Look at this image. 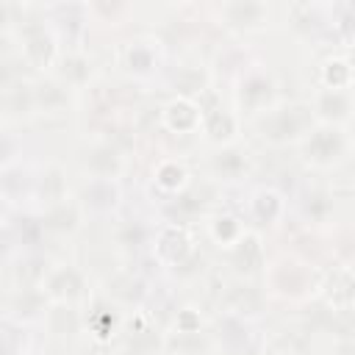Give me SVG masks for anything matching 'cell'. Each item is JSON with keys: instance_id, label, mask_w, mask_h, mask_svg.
Returning <instances> with one entry per match:
<instances>
[{"instance_id": "2e32d148", "label": "cell", "mask_w": 355, "mask_h": 355, "mask_svg": "<svg viewBox=\"0 0 355 355\" xmlns=\"http://www.w3.org/2000/svg\"><path fill=\"white\" fill-rule=\"evenodd\" d=\"M169 86L175 92V97L180 100H191V103H200L202 94L211 89V72L205 64H178L169 75Z\"/></svg>"}, {"instance_id": "3957f363", "label": "cell", "mask_w": 355, "mask_h": 355, "mask_svg": "<svg viewBox=\"0 0 355 355\" xmlns=\"http://www.w3.org/2000/svg\"><path fill=\"white\" fill-rule=\"evenodd\" d=\"M300 158L313 169H336L341 166L352 153V136L349 128L338 125H322L316 122L297 144Z\"/></svg>"}, {"instance_id": "ac0fdd59", "label": "cell", "mask_w": 355, "mask_h": 355, "mask_svg": "<svg viewBox=\"0 0 355 355\" xmlns=\"http://www.w3.org/2000/svg\"><path fill=\"white\" fill-rule=\"evenodd\" d=\"M161 128L169 133H178V136L200 133V103L172 97L161 108Z\"/></svg>"}, {"instance_id": "6da1fadb", "label": "cell", "mask_w": 355, "mask_h": 355, "mask_svg": "<svg viewBox=\"0 0 355 355\" xmlns=\"http://www.w3.org/2000/svg\"><path fill=\"white\" fill-rule=\"evenodd\" d=\"M316 125L308 100H277L272 108L252 119L255 136L275 150L297 147L300 139Z\"/></svg>"}, {"instance_id": "277c9868", "label": "cell", "mask_w": 355, "mask_h": 355, "mask_svg": "<svg viewBox=\"0 0 355 355\" xmlns=\"http://www.w3.org/2000/svg\"><path fill=\"white\" fill-rule=\"evenodd\" d=\"M233 100H236V116L255 119L258 114H263L266 108H272L280 100L277 78L269 69H263L261 64H250L239 72Z\"/></svg>"}, {"instance_id": "7a4b0ae2", "label": "cell", "mask_w": 355, "mask_h": 355, "mask_svg": "<svg viewBox=\"0 0 355 355\" xmlns=\"http://www.w3.org/2000/svg\"><path fill=\"white\" fill-rule=\"evenodd\" d=\"M261 275H263L269 294L280 300H291V302H302L313 294V288H322V277L316 275V269L297 255L275 258L272 263L263 266Z\"/></svg>"}, {"instance_id": "484cf974", "label": "cell", "mask_w": 355, "mask_h": 355, "mask_svg": "<svg viewBox=\"0 0 355 355\" xmlns=\"http://www.w3.org/2000/svg\"><path fill=\"white\" fill-rule=\"evenodd\" d=\"M47 297L42 294V288H17L14 291V297H11V302H8V311H11V316H17V319H44V311H47Z\"/></svg>"}, {"instance_id": "8fae6325", "label": "cell", "mask_w": 355, "mask_h": 355, "mask_svg": "<svg viewBox=\"0 0 355 355\" xmlns=\"http://www.w3.org/2000/svg\"><path fill=\"white\" fill-rule=\"evenodd\" d=\"M33 86V114L39 116H64L72 103V92L50 72L31 80Z\"/></svg>"}, {"instance_id": "9c48e42d", "label": "cell", "mask_w": 355, "mask_h": 355, "mask_svg": "<svg viewBox=\"0 0 355 355\" xmlns=\"http://www.w3.org/2000/svg\"><path fill=\"white\" fill-rule=\"evenodd\" d=\"M311 114L322 125H338L349 128L352 119V89H324L316 86L313 94L308 97Z\"/></svg>"}, {"instance_id": "4dcf8cb0", "label": "cell", "mask_w": 355, "mask_h": 355, "mask_svg": "<svg viewBox=\"0 0 355 355\" xmlns=\"http://www.w3.org/2000/svg\"><path fill=\"white\" fill-rule=\"evenodd\" d=\"M277 355H294V352H277Z\"/></svg>"}, {"instance_id": "5b68a950", "label": "cell", "mask_w": 355, "mask_h": 355, "mask_svg": "<svg viewBox=\"0 0 355 355\" xmlns=\"http://www.w3.org/2000/svg\"><path fill=\"white\" fill-rule=\"evenodd\" d=\"M277 14H280L277 6L255 3V0H230V3H216L211 8V19L236 36L263 33L272 22H277Z\"/></svg>"}, {"instance_id": "ba28073f", "label": "cell", "mask_w": 355, "mask_h": 355, "mask_svg": "<svg viewBox=\"0 0 355 355\" xmlns=\"http://www.w3.org/2000/svg\"><path fill=\"white\" fill-rule=\"evenodd\" d=\"M225 261L236 280H250V277L261 275L266 266V252H263V241H261L258 230L247 227L230 247H225Z\"/></svg>"}, {"instance_id": "f1b7e54d", "label": "cell", "mask_w": 355, "mask_h": 355, "mask_svg": "<svg viewBox=\"0 0 355 355\" xmlns=\"http://www.w3.org/2000/svg\"><path fill=\"white\" fill-rule=\"evenodd\" d=\"M114 239H116V244H122L125 250H139L141 244H147L150 230H147L139 219H125V222L116 227Z\"/></svg>"}, {"instance_id": "7c38bea8", "label": "cell", "mask_w": 355, "mask_h": 355, "mask_svg": "<svg viewBox=\"0 0 355 355\" xmlns=\"http://www.w3.org/2000/svg\"><path fill=\"white\" fill-rule=\"evenodd\" d=\"M158 58H161V42L155 36H136L125 42V47L119 50V64L136 78L155 72Z\"/></svg>"}, {"instance_id": "d4e9b609", "label": "cell", "mask_w": 355, "mask_h": 355, "mask_svg": "<svg viewBox=\"0 0 355 355\" xmlns=\"http://www.w3.org/2000/svg\"><path fill=\"white\" fill-rule=\"evenodd\" d=\"M0 105H3V116H8V119H28V116H33V86H31V80L19 78L0 97Z\"/></svg>"}, {"instance_id": "e0dca14e", "label": "cell", "mask_w": 355, "mask_h": 355, "mask_svg": "<svg viewBox=\"0 0 355 355\" xmlns=\"http://www.w3.org/2000/svg\"><path fill=\"white\" fill-rule=\"evenodd\" d=\"M208 169L216 180H241L250 169V150L241 147L239 141L233 144H222L211 153L208 158Z\"/></svg>"}, {"instance_id": "cb8c5ba5", "label": "cell", "mask_w": 355, "mask_h": 355, "mask_svg": "<svg viewBox=\"0 0 355 355\" xmlns=\"http://www.w3.org/2000/svg\"><path fill=\"white\" fill-rule=\"evenodd\" d=\"M44 322H47V330L55 338H72V336L80 333V324H83L75 305H55V302L47 305Z\"/></svg>"}, {"instance_id": "7402d4cb", "label": "cell", "mask_w": 355, "mask_h": 355, "mask_svg": "<svg viewBox=\"0 0 355 355\" xmlns=\"http://www.w3.org/2000/svg\"><path fill=\"white\" fill-rule=\"evenodd\" d=\"M105 294L116 305H139L144 300V294H147V283L133 272H119V275L108 277Z\"/></svg>"}, {"instance_id": "52a82bcc", "label": "cell", "mask_w": 355, "mask_h": 355, "mask_svg": "<svg viewBox=\"0 0 355 355\" xmlns=\"http://www.w3.org/2000/svg\"><path fill=\"white\" fill-rule=\"evenodd\" d=\"M80 169L92 180H114V183H119V178L128 169V158H125V150L116 141L97 139L80 153Z\"/></svg>"}, {"instance_id": "9a60e30c", "label": "cell", "mask_w": 355, "mask_h": 355, "mask_svg": "<svg viewBox=\"0 0 355 355\" xmlns=\"http://www.w3.org/2000/svg\"><path fill=\"white\" fill-rule=\"evenodd\" d=\"M69 180H67V169L61 164H44L39 169V175L33 178V200L39 202V211L58 205L64 200H69Z\"/></svg>"}, {"instance_id": "d6986e66", "label": "cell", "mask_w": 355, "mask_h": 355, "mask_svg": "<svg viewBox=\"0 0 355 355\" xmlns=\"http://www.w3.org/2000/svg\"><path fill=\"white\" fill-rule=\"evenodd\" d=\"M78 202L83 205V211L105 214V211H111V208L119 202V183H114V180H92V178H86Z\"/></svg>"}, {"instance_id": "ffe728a7", "label": "cell", "mask_w": 355, "mask_h": 355, "mask_svg": "<svg viewBox=\"0 0 355 355\" xmlns=\"http://www.w3.org/2000/svg\"><path fill=\"white\" fill-rule=\"evenodd\" d=\"M286 211V202H283V194L275 191V189H258L252 197H250V219L258 225V227H272L280 222Z\"/></svg>"}, {"instance_id": "30bf717a", "label": "cell", "mask_w": 355, "mask_h": 355, "mask_svg": "<svg viewBox=\"0 0 355 355\" xmlns=\"http://www.w3.org/2000/svg\"><path fill=\"white\" fill-rule=\"evenodd\" d=\"M50 75H55L69 92H80L94 78V61L83 47H64L58 53Z\"/></svg>"}, {"instance_id": "4316f807", "label": "cell", "mask_w": 355, "mask_h": 355, "mask_svg": "<svg viewBox=\"0 0 355 355\" xmlns=\"http://www.w3.org/2000/svg\"><path fill=\"white\" fill-rule=\"evenodd\" d=\"M319 86L324 89H352V64L349 53L330 55L319 69Z\"/></svg>"}, {"instance_id": "603a6c76", "label": "cell", "mask_w": 355, "mask_h": 355, "mask_svg": "<svg viewBox=\"0 0 355 355\" xmlns=\"http://www.w3.org/2000/svg\"><path fill=\"white\" fill-rule=\"evenodd\" d=\"M300 208L308 225H327L336 214V194L327 189H308L300 200Z\"/></svg>"}, {"instance_id": "5bb4252c", "label": "cell", "mask_w": 355, "mask_h": 355, "mask_svg": "<svg viewBox=\"0 0 355 355\" xmlns=\"http://www.w3.org/2000/svg\"><path fill=\"white\" fill-rule=\"evenodd\" d=\"M200 130L216 147L233 144L236 133H239V116H236V111H227L219 103H214V105L200 103Z\"/></svg>"}, {"instance_id": "83f0119b", "label": "cell", "mask_w": 355, "mask_h": 355, "mask_svg": "<svg viewBox=\"0 0 355 355\" xmlns=\"http://www.w3.org/2000/svg\"><path fill=\"white\" fill-rule=\"evenodd\" d=\"M244 230H247V225H244L239 216H233V214H216V216L208 219V236H211L222 250L230 247Z\"/></svg>"}, {"instance_id": "4fadbf2b", "label": "cell", "mask_w": 355, "mask_h": 355, "mask_svg": "<svg viewBox=\"0 0 355 355\" xmlns=\"http://www.w3.org/2000/svg\"><path fill=\"white\" fill-rule=\"evenodd\" d=\"M83 214L86 211L78 202V197H69L58 205L39 211V227L42 233H50V236H75L83 225Z\"/></svg>"}, {"instance_id": "f546056e", "label": "cell", "mask_w": 355, "mask_h": 355, "mask_svg": "<svg viewBox=\"0 0 355 355\" xmlns=\"http://www.w3.org/2000/svg\"><path fill=\"white\" fill-rule=\"evenodd\" d=\"M19 80V75L14 72V67H11V61H6V58H0V97L14 86Z\"/></svg>"}, {"instance_id": "44dd1931", "label": "cell", "mask_w": 355, "mask_h": 355, "mask_svg": "<svg viewBox=\"0 0 355 355\" xmlns=\"http://www.w3.org/2000/svg\"><path fill=\"white\" fill-rule=\"evenodd\" d=\"M153 183L161 189L164 200H169V197L180 194V191L191 183V175H189V169H186L183 161H178V158H164V161H158V166L153 169Z\"/></svg>"}, {"instance_id": "8992f818", "label": "cell", "mask_w": 355, "mask_h": 355, "mask_svg": "<svg viewBox=\"0 0 355 355\" xmlns=\"http://www.w3.org/2000/svg\"><path fill=\"white\" fill-rule=\"evenodd\" d=\"M39 288L47 297V302H55V305H78L86 297V275H83L80 266H75L69 261L47 263Z\"/></svg>"}]
</instances>
